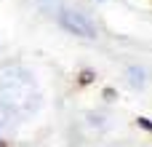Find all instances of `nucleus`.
Listing matches in <instances>:
<instances>
[{"instance_id":"3","label":"nucleus","mask_w":152,"mask_h":147,"mask_svg":"<svg viewBox=\"0 0 152 147\" xmlns=\"http://www.w3.org/2000/svg\"><path fill=\"white\" fill-rule=\"evenodd\" d=\"M128 75H131V86H142V83H144V70L131 67V70H128Z\"/></svg>"},{"instance_id":"1","label":"nucleus","mask_w":152,"mask_h":147,"mask_svg":"<svg viewBox=\"0 0 152 147\" xmlns=\"http://www.w3.org/2000/svg\"><path fill=\"white\" fill-rule=\"evenodd\" d=\"M37 102V88H35V80L27 70L21 67H8L3 70V78H0V104H3V112L8 115H24L35 107Z\"/></svg>"},{"instance_id":"4","label":"nucleus","mask_w":152,"mask_h":147,"mask_svg":"<svg viewBox=\"0 0 152 147\" xmlns=\"http://www.w3.org/2000/svg\"><path fill=\"white\" fill-rule=\"evenodd\" d=\"M139 126H144V129H150V131H152V123L147 121V118H139Z\"/></svg>"},{"instance_id":"2","label":"nucleus","mask_w":152,"mask_h":147,"mask_svg":"<svg viewBox=\"0 0 152 147\" xmlns=\"http://www.w3.org/2000/svg\"><path fill=\"white\" fill-rule=\"evenodd\" d=\"M59 21H61V27H64L67 32L80 35V37H94V32H96L94 24H91V19L83 16V13H77V11H61Z\"/></svg>"}]
</instances>
